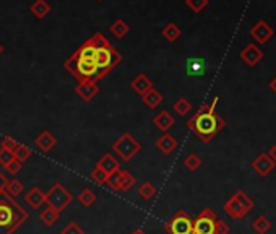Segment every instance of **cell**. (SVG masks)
I'll list each match as a JSON object with an SVG mask.
<instances>
[{
    "label": "cell",
    "mask_w": 276,
    "mask_h": 234,
    "mask_svg": "<svg viewBox=\"0 0 276 234\" xmlns=\"http://www.w3.org/2000/svg\"><path fill=\"white\" fill-rule=\"evenodd\" d=\"M64 68L70 73L76 82H96L100 83V68L96 59V44L93 37L76 49V51L64 62Z\"/></svg>",
    "instance_id": "1"
},
{
    "label": "cell",
    "mask_w": 276,
    "mask_h": 234,
    "mask_svg": "<svg viewBox=\"0 0 276 234\" xmlns=\"http://www.w3.org/2000/svg\"><path fill=\"white\" fill-rule=\"evenodd\" d=\"M218 103H220V96L216 94L210 104L202 106L200 109L187 121V127H189L203 143H210L226 127V121L220 114H216V106H218Z\"/></svg>",
    "instance_id": "2"
},
{
    "label": "cell",
    "mask_w": 276,
    "mask_h": 234,
    "mask_svg": "<svg viewBox=\"0 0 276 234\" xmlns=\"http://www.w3.org/2000/svg\"><path fill=\"white\" fill-rule=\"evenodd\" d=\"M28 211L7 192L0 193V234H15L28 221Z\"/></svg>",
    "instance_id": "3"
},
{
    "label": "cell",
    "mask_w": 276,
    "mask_h": 234,
    "mask_svg": "<svg viewBox=\"0 0 276 234\" xmlns=\"http://www.w3.org/2000/svg\"><path fill=\"white\" fill-rule=\"evenodd\" d=\"M93 41L96 44V59H97V68H100V80L106 75H109L114 68L122 64L124 55L107 41L103 33H94Z\"/></svg>",
    "instance_id": "4"
},
{
    "label": "cell",
    "mask_w": 276,
    "mask_h": 234,
    "mask_svg": "<svg viewBox=\"0 0 276 234\" xmlns=\"http://www.w3.org/2000/svg\"><path fill=\"white\" fill-rule=\"evenodd\" d=\"M255 203L244 190L235 192L232 197L224 203V213L232 220H242L253 210Z\"/></svg>",
    "instance_id": "5"
},
{
    "label": "cell",
    "mask_w": 276,
    "mask_h": 234,
    "mask_svg": "<svg viewBox=\"0 0 276 234\" xmlns=\"http://www.w3.org/2000/svg\"><path fill=\"white\" fill-rule=\"evenodd\" d=\"M140 150H142V143L129 132H124L119 139L112 143V151L119 156L122 161H130L140 153Z\"/></svg>",
    "instance_id": "6"
},
{
    "label": "cell",
    "mask_w": 276,
    "mask_h": 234,
    "mask_svg": "<svg viewBox=\"0 0 276 234\" xmlns=\"http://www.w3.org/2000/svg\"><path fill=\"white\" fill-rule=\"evenodd\" d=\"M72 202H73V195L70 193V190H67L61 182H55L52 187L46 192L47 207H52L58 213H62Z\"/></svg>",
    "instance_id": "7"
},
{
    "label": "cell",
    "mask_w": 276,
    "mask_h": 234,
    "mask_svg": "<svg viewBox=\"0 0 276 234\" xmlns=\"http://www.w3.org/2000/svg\"><path fill=\"white\" fill-rule=\"evenodd\" d=\"M193 218L185 210H179L172 215L169 221H166L164 231L167 234H192Z\"/></svg>",
    "instance_id": "8"
},
{
    "label": "cell",
    "mask_w": 276,
    "mask_h": 234,
    "mask_svg": "<svg viewBox=\"0 0 276 234\" xmlns=\"http://www.w3.org/2000/svg\"><path fill=\"white\" fill-rule=\"evenodd\" d=\"M216 213L211 208H203L193 220L192 234H214Z\"/></svg>",
    "instance_id": "9"
},
{
    "label": "cell",
    "mask_w": 276,
    "mask_h": 234,
    "mask_svg": "<svg viewBox=\"0 0 276 234\" xmlns=\"http://www.w3.org/2000/svg\"><path fill=\"white\" fill-rule=\"evenodd\" d=\"M274 31H273V28L267 23V22H263V20H260V22H257L252 29H250V37L255 41V44L260 46V44H267L270 39L273 37Z\"/></svg>",
    "instance_id": "10"
},
{
    "label": "cell",
    "mask_w": 276,
    "mask_h": 234,
    "mask_svg": "<svg viewBox=\"0 0 276 234\" xmlns=\"http://www.w3.org/2000/svg\"><path fill=\"white\" fill-rule=\"evenodd\" d=\"M276 168V163L270 158L268 153H260L257 158L252 161V169L257 172L260 178H267Z\"/></svg>",
    "instance_id": "11"
},
{
    "label": "cell",
    "mask_w": 276,
    "mask_h": 234,
    "mask_svg": "<svg viewBox=\"0 0 276 234\" xmlns=\"http://www.w3.org/2000/svg\"><path fill=\"white\" fill-rule=\"evenodd\" d=\"M241 59L249 67H255L263 59V51L255 43H249L247 46L242 49Z\"/></svg>",
    "instance_id": "12"
},
{
    "label": "cell",
    "mask_w": 276,
    "mask_h": 234,
    "mask_svg": "<svg viewBox=\"0 0 276 234\" xmlns=\"http://www.w3.org/2000/svg\"><path fill=\"white\" fill-rule=\"evenodd\" d=\"M75 91L83 101H91L100 93V85L96 82H80L75 86Z\"/></svg>",
    "instance_id": "13"
},
{
    "label": "cell",
    "mask_w": 276,
    "mask_h": 234,
    "mask_svg": "<svg viewBox=\"0 0 276 234\" xmlns=\"http://www.w3.org/2000/svg\"><path fill=\"white\" fill-rule=\"evenodd\" d=\"M174 124H175V119L172 117V114L169 111H166V109L160 111L153 117V125L156 127L157 130H161L163 133H166L167 130H169Z\"/></svg>",
    "instance_id": "14"
},
{
    "label": "cell",
    "mask_w": 276,
    "mask_h": 234,
    "mask_svg": "<svg viewBox=\"0 0 276 234\" xmlns=\"http://www.w3.org/2000/svg\"><path fill=\"white\" fill-rule=\"evenodd\" d=\"M177 146H179V142H177V139L174 135L171 133H163L160 139L156 140V148L160 150L161 153L164 154H171L172 151L177 150Z\"/></svg>",
    "instance_id": "15"
},
{
    "label": "cell",
    "mask_w": 276,
    "mask_h": 234,
    "mask_svg": "<svg viewBox=\"0 0 276 234\" xmlns=\"http://www.w3.org/2000/svg\"><path fill=\"white\" fill-rule=\"evenodd\" d=\"M130 86H132V90H133L136 94H140V96H143L146 91H150L151 88H154V86H153V82H151V78L148 76V75H145V73H138V75L133 78V80H132Z\"/></svg>",
    "instance_id": "16"
},
{
    "label": "cell",
    "mask_w": 276,
    "mask_h": 234,
    "mask_svg": "<svg viewBox=\"0 0 276 234\" xmlns=\"http://www.w3.org/2000/svg\"><path fill=\"white\" fill-rule=\"evenodd\" d=\"M25 202L28 203L29 208L37 210V208H41V205L46 203V193L39 187H31L25 195Z\"/></svg>",
    "instance_id": "17"
},
{
    "label": "cell",
    "mask_w": 276,
    "mask_h": 234,
    "mask_svg": "<svg viewBox=\"0 0 276 234\" xmlns=\"http://www.w3.org/2000/svg\"><path fill=\"white\" fill-rule=\"evenodd\" d=\"M34 145H36L43 153H49V151H51L54 146L57 145V139H55V136H54L51 132H49V130H44V132H41V133L36 136Z\"/></svg>",
    "instance_id": "18"
},
{
    "label": "cell",
    "mask_w": 276,
    "mask_h": 234,
    "mask_svg": "<svg viewBox=\"0 0 276 234\" xmlns=\"http://www.w3.org/2000/svg\"><path fill=\"white\" fill-rule=\"evenodd\" d=\"M96 166H97V168L104 169L107 176H109L111 172H114V171H117V169H121L119 161H117V158H115V156H112L111 153L103 154L101 158L96 161Z\"/></svg>",
    "instance_id": "19"
},
{
    "label": "cell",
    "mask_w": 276,
    "mask_h": 234,
    "mask_svg": "<svg viewBox=\"0 0 276 234\" xmlns=\"http://www.w3.org/2000/svg\"><path fill=\"white\" fill-rule=\"evenodd\" d=\"M163 100H164L163 93L157 91L156 88H151L150 91H146V93L142 96V101H143V104L148 107V109H156V107L163 103Z\"/></svg>",
    "instance_id": "20"
},
{
    "label": "cell",
    "mask_w": 276,
    "mask_h": 234,
    "mask_svg": "<svg viewBox=\"0 0 276 234\" xmlns=\"http://www.w3.org/2000/svg\"><path fill=\"white\" fill-rule=\"evenodd\" d=\"M29 12L37 20H43L51 13V4H49L47 0H34V2L29 5Z\"/></svg>",
    "instance_id": "21"
},
{
    "label": "cell",
    "mask_w": 276,
    "mask_h": 234,
    "mask_svg": "<svg viewBox=\"0 0 276 234\" xmlns=\"http://www.w3.org/2000/svg\"><path fill=\"white\" fill-rule=\"evenodd\" d=\"M109 29H111V33H112L114 37L122 39V37H125L127 34H129V29L130 28H129V25H127L125 20L119 18V20H115V22L109 26Z\"/></svg>",
    "instance_id": "22"
},
{
    "label": "cell",
    "mask_w": 276,
    "mask_h": 234,
    "mask_svg": "<svg viewBox=\"0 0 276 234\" xmlns=\"http://www.w3.org/2000/svg\"><path fill=\"white\" fill-rule=\"evenodd\" d=\"M58 218H61V213L54 210L52 207H47L46 210L41 211V215H39V220H41L46 226H54V224L58 221Z\"/></svg>",
    "instance_id": "23"
},
{
    "label": "cell",
    "mask_w": 276,
    "mask_h": 234,
    "mask_svg": "<svg viewBox=\"0 0 276 234\" xmlns=\"http://www.w3.org/2000/svg\"><path fill=\"white\" fill-rule=\"evenodd\" d=\"M161 34H163V37L166 39V41H169V43H175L177 39L181 37V28L177 26L175 23H167V25L163 28Z\"/></svg>",
    "instance_id": "24"
},
{
    "label": "cell",
    "mask_w": 276,
    "mask_h": 234,
    "mask_svg": "<svg viewBox=\"0 0 276 234\" xmlns=\"http://www.w3.org/2000/svg\"><path fill=\"white\" fill-rule=\"evenodd\" d=\"M252 228L257 234H267L270 231V228H271V221L265 217V215H259V217L253 220Z\"/></svg>",
    "instance_id": "25"
},
{
    "label": "cell",
    "mask_w": 276,
    "mask_h": 234,
    "mask_svg": "<svg viewBox=\"0 0 276 234\" xmlns=\"http://www.w3.org/2000/svg\"><path fill=\"white\" fill-rule=\"evenodd\" d=\"M135 182H136L135 176H132L129 171H125V169L121 171V179H119V190L121 192H129L135 185Z\"/></svg>",
    "instance_id": "26"
},
{
    "label": "cell",
    "mask_w": 276,
    "mask_h": 234,
    "mask_svg": "<svg viewBox=\"0 0 276 234\" xmlns=\"http://www.w3.org/2000/svg\"><path fill=\"white\" fill-rule=\"evenodd\" d=\"M31 154H33L31 148H29L28 145H23V143H18V146L13 150V158L18 160L19 163L28 161L29 158H31Z\"/></svg>",
    "instance_id": "27"
},
{
    "label": "cell",
    "mask_w": 276,
    "mask_h": 234,
    "mask_svg": "<svg viewBox=\"0 0 276 234\" xmlns=\"http://www.w3.org/2000/svg\"><path fill=\"white\" fill-rule=\"evenodd\" d=\"M25 190L23 187V182L22 181H18V179H12V181H8L7 182V187H5V192L8 195H12L13 199H16L18 195H22Z\"/></svg>",
    "instance_id": "28"
},
{
    "label": "cell",
    "mask_w": 276,
    "mask_h": 234,
    "mask_svg": "<svg viewBox=\"0 0 276 234\" xmlns=\"http://www.w3.org/2000/svg\"><path fill=\"white\" fill-rule=\"evenodd\" d=\"M174 111H175V114H179V115H187L190 111H192V104H190V101L187 100V98H179L175 103H174Z\"/></svg>",
    "instance_id": "29"
},
{
    "label": "cell",
    "mask_w": 276,
    "mask_h": 234,
    "mask_svg": "<svg viewBox=\"0 0 276 234\" xmlns=\"http://www.w3.org/2000/svg\"><path fill=\"white\" fill-rule=\"evenodd\" d=\"M78 202H80L83 207H91V205L96 202V193L91 190V189H83L82 192H80V195H78Z\"/></svg>",
    "instance_id": "30"
},
{
    "label": "cell",
    "mask_w": 276,
    "mask_h": 234,
    "mask_svg": "<svg viewBox=\"0 0 276 234\" xmlns=\"http://www.w3.org/2000/svg\"><path fill=\"white\" fill-rule=\"evenodd\" d=\"M138 195H140L143 200H151L156 195V187L151 182H143L140 187H138Z\"/></svg>",
    "instance_id": "31"
},
{
    "label": "cell",
    "mask_w": 276,
    "mask_h": 234,
    "mask_svg": "<svg viewBox=\"0 0 276 234\" xmlns=\"http://www.w3.org/2000/svg\"><path fill=\"white\" fill-rule=\"evenodd\" d=\"M184 166L189 171H196L202 166V158L196 153H190V154H187L185 156V160H184Z\"/></svg>",
    "instance_id": "32"
},
{
    "label": "cell",
    "mask_w": 276,
    "mask_h": 234,
    "mask_svg": "<svg viewBox=\"0 0 276 234\" xmlns=\"http://www.w3.org/2000/svg\"><path fill=\"white\" fill-rule=\"evenodd\" d=\"M121 171H122V168L121 169H117V171H114V172H111L109 176H107V181H106V185L109 189H112L114 192H119V179H121Z\"/></svg>",
    "instance_id": "33"
},
{
    "label": "cell",
    "mask_w": 276,
    "mask_h": 234,
    "mask_svg": "<svg viewBox=\"0 0 276 234\" xmlns=\"http://www.w3.org/2000/svg\"><path fill=\"white\" fill-rule=\"evenodd\" d=\"M91 179L97 184V185H104L106 181H107V174L104 169L97 168V166H94V169L91 171Z\"/></svg>",
    "instance_id": "34"
},
{
    "label": "cell",
    "mask_w": 276,
    "mask_h": 234,
    "mask_svg": "<svg viewBox=\"0 0 276 234\" xmlns=\"http://www.w3.org/2000/svg\"><path fill=\"white\" fill-rule=\"evenodd\" d=\"M185 4H187V7L192 10V12L200 13L202 10L208 5V0H185Z\"/></svg>",
    "instance_id": "35"
},
{
    "label": "cell",
    "mask_w": 276,
    "mask_h": 234,
    "mask_svg": "<svg viewBox=\"0 0 276 234\" xmlns=\"http://www.w3.org/2000/svg\"><path fill=\"white\" fill-rule=\"evenodd\" d=\"M189 64V73H202L205 70V61H196V59H193V61H189L187 62Z\"/></svg>",
    "instance_id": "36"
},
{
    "label": "cell",
    "mask_w": 276,
    "mask_h": 234,
    "mask_svg": "<svg viewBox=\"0 0 276 234\" xmlns=\"http://www.w3.org/2000/svg\"><path fill=\"white\" fill-rule=\"evenodd\" d=\"M5 169H7V172L10 174V176H16L19 171H22L23 169V163H19L18 160H12V161H10L7 166H5Z\"/></svg>",
    "instance_id": "37"
},
{
    "label": "cell",
    "mask_w": 276,
    "mask_h": 234,
    "mask_svg": "<svg viewBox=\"0 0 276 234\" xmlns=\"http://www.w3.org/2000/svg\"><path fill=\"white\" fill-rule=\"evenodd\" d=\"M18 146V142L15 140V139H12V136H4L2 139V142H0V148H4V150H8V151H12L13 153V150Z\"/></svg>",
    "instance_id": "38"
},
{
    "label": "cell",
    "mask_w": 276,
    "mask_h": 234,
    "mask_svg": "<svg viewBox=\"0 0 276 234\" xmlns=\"http://www.w3.org/2000/svg\"><path fill=\"white\" fill-rule=\"evenodd\" d=\"M61 234H85V231L78 226L75 221H70L67 224V226L61 231Z\"/></svg>",
    "instance_id": "39"
},
{
    "label": "cell",
    "mask_w": 276,
    "mask_h": 234,
    "mask_svg": "<svg viewBox=\"0 0 276 234\" xmlns=\"http://www.w3.org/2000/svg\"><path fill=\"white\" fill-rule=\"evenodd\" d=\"M231 232V228L229 224L223 221V220H216V224H214V234H229Z\"/></svg>",
    "instance_id": "40"
},
{
    "label": "cell",
    "mask_w": 276,
    "mask_h": 234,
    "mask_svg": "<svg viewBox=\"0 0 276 234\" xmlns=\"http://www.w3.org/2000/svg\"><path fill=\"white\" fill-rule=\"evenodd\" d=\"M13 160V153L12 151H8V150H4V148H0V166H5Z\"/></svg>",
    "instance_id": "41"
},
{
    "label": "cell",
    "mask_w": 276,
    "mask_h": 234,
    "mask_svg": "<svg viewBox=\"0 0 276 234\" xmlns=\"http://www.w3.org/2000/svg\"><path fill=\"white\" fill-rule=\"evenodd\" d=\"M7 182H8V179L5 178V176H4L2 172H0V193H2V192H5Z\"/></svg>",
    "instance_id": "42"
},
{
    "label": "cell",
    "mask_w": 276,
    "mask_h": 234,
    "mask_svg": "<svg viewBox=\"0 0 276 234\" xmlns=\"http://www.w3.org/2000/svg\"><path fill=\"white\" fill-rule=\"evenodd\" d=\"M268 156H270V158L276 163V145H273L271 146V148H270V151H268Z\"/></svg>",
    "instance_id": "43"
},
{
    "label": "cell",
    "mask_w": 276,
    "mask_h": 234,
    "mask_svg": "<svg viewBox=\"0 0 276 234\" xmlns=\"http://www.w3.org/2000/svg\"><path fill=\"white\" fill-rule=\"evenodd\" d=\"M270 90H271V91H273V93L276 94V76H274L273 80L270 82Z\"/></svg>",
    "instance_id": "44"
},
{
    "label": "cell",
    "mask_w": 276,
    "mask_h": 234,
    "mask_svg": "<svg viewBox=\"0 0 276 234\" xmlns=\"http://www.w3.org/2000/svg\"><path fill=\"white\" fill-rule=\"evenodd\" d=\"M132 234H146V232H145V229H142V228H136L135 231H132Z\"/></svg>",
    "instance_id": "45"
},
{
    "label": "cell",
    "mask_w": 276,
    "mask_h": 234,
    "mask_svg": "<svg viewBox=\"0 0 276 234\" xmlns=\"http://www.w3.org/2000/svg\"><path fill=\"white\" fill-rule=\"evenodd\" d=\"M2 52H4V46L0 44V55H2Z\"/></svg>",
    "instance_id": "46"
},
{
    "label": "cell",
    "mask_w": 276,
    "mask_h": 234,
    "mask_svg": "<svg viewBox=\"0 0 276 234\" xmlns=\"http://www.w3.org/2000/svg\"><path fill=\"white\" fill-rule=\"evenodd\" d=\"M97 2H104V0H97Z\"/></svg>",
    "instance_id": "47"
},
{
    "label": "cell",
    "mask_w": 276,
    "mask_h": 234,
    "mask_svg": "<svg viewBox=\"0 0 276 234\" xmlns=\"http://www.w3.org/2000/svg\"><path fill=\"white\" fill-rule=\"evenodd\" d=\"M0 169H2V166H0ZM0 172H2V171H0Z\"/></svg>",
    "instance_id": "48"
}]
</instances>
